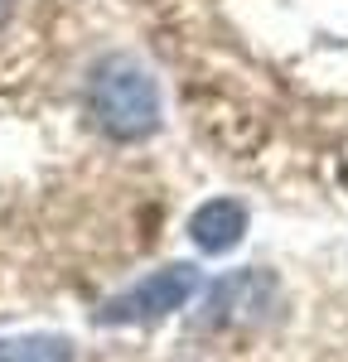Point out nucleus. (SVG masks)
<instances>
[{
	"label": "nucleus",
	"mask_w": 348,
	"mask_h": 362,
	"mask_svg": "<svg viewBox=\"0 0 348 362\" xmlns=\"http://www.w3.org/2000/svg\"><path fill=\"white\" fill-rule=\"evenodd\" d=\"M194 290H199V271L194 266H184V261L160 266L145 280H136L131 290H121L116 300H107L97 324H155V319H165V314L189 305Z\"/></svg>",
	"instance_id": "obj_2"
},
{
	"label": "nucleus",
	"mask_w": 348,
	"mask_h": 362,
	"mask_svg": "<svg viewBox=\"0 0 348 362\" xmlns=\"http://www.w3.org/2000/svg\"><path fill=\"white\" fill-rule=\"evenodd\" d=\"M189 237H194L199 251L223 256V251H232L247 237V208L237 198H208V203H199L189 213Z\"/></svg>",
	"instance_id": "obj_4"
},
{
	"label": "nucleus",
	"mask_w": 348,
	"mask_h": 362,
	"mask_svg": "<svg viewBox=\"0 0 348 362\" xmlns=\"http://www.w3.org/2000/svg\"><path fill=\"white\" fill-rule=\"evenodd\" d=\"M0 362H78L73 343L58 334H29L0 348Z\"/></svg>",
	"instance_id": "obj_5"
},
{
	"label": "nucleus",
	"mask_w": 348,
	"mask_h": 362,
	"mask_svg": "<svg viewBox=\"0 0 348 362\" xmlns=\"http://www.w3.org/2000/svg\"><path fill=\"white\" fill-rule=\"evenodd\" d=\"M10 15H15V0H0V25H5Z\"/></svg>",
	"instance_id": "obj_6"
},
{
	"label": "nucleus",
	"mask_w": 348,
	"mask_h": 362,
	"mask_svg": "<svg viewBox=\"0 0 348 362\" xmlns=\"http://www.w3.org/2000/svg\"><path fill=\"white\" fill-rule=\"evenodd\" d=\"M87 112L112 140H145L160 131V87L141 58L112 54L87 78Z\"/></svg>",
	"instance_id": "obj_1"
},
{
	"label": "nucleus",
	"mask_w": 348,
	"mask_h": 362,
	"mask_svg": "<svg viewBox=\"0 0 348 362\" xmlns=\"http://www.w3.org/2000/svg\"><path fill=\"white\" fill-rule=\"evenodd\" d=\"M276 300H281L276 276L261 271V266H252V271H237V276L213 285L203 324H228V329H237V324H261V319L276 309Z\"/></svg>",
	"instance_id": "obj_3"
}]
</instances>
